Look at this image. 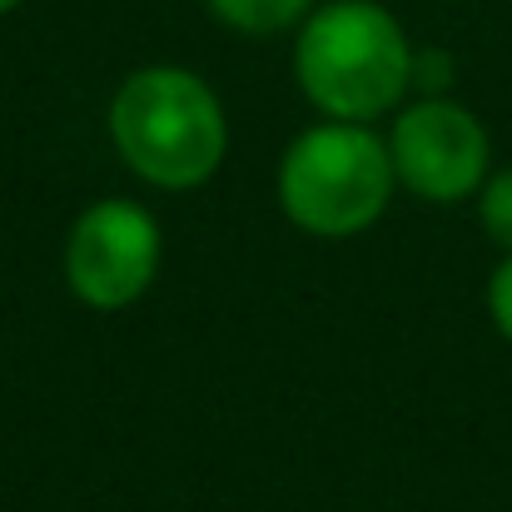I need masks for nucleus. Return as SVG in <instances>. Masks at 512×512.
<instances>
[{
  "mask_svg": "<svg viewBox=\"0 0 512 512\" xmlns=\"http://www.w3.org/2000/svg\"><path fill=\"white\" fill-rule=\"evenodd\" d=\"M388 155L398 189L423 204H468L493 174L488 125L453 95H413L388 115Z\"/></svg>",
  "mask_w": 512,
  "mask_h": 512,
  "instance_id": "39448f33",
  "label": "nucleus"
},
{
  "mask_svg": "<svg viewBox=\"0 0 512 512\" xmlns=\"http://www.w3.org/2000/svg\"><path fill=\"white\" fill-rule=\"evenodd\" d=\"M418 45L383 0H319L294 30V85L324 120L378 125L413 100Z\"/></svg>",
  "mask_w": 512,
  "mask_h": 512,
  "instance_id": "f257e3e1",
  "label": "nucleus"
},
{
  "mask_svg": "<svg viewBox=\"0 0 512 512\" xmlns=\"http://www.w3.org/2000/svg\"><path fill=\"white\" fill-rule=\"evenodd\" d=\"M483 309L498 329V339L512 348V254L498 259V269L488 274V289H483Z\"/></svg>",
  "mask_w": 512,
  "mask_h": 512,
  "instance_id": "6e6552de",
  "label": "nucleus"
},
{
  "mask_svg": "<svg viewBox=\"0 0 512 512\" xmlns=\"http://www.w3.org/2000/svg\"><path fill=\"white\" fill-rule=\"evenodd\" d=\"M473 209H478L483 234H488L503 254H512V165H503V170H493L483 179Z\"/></svg>",
  "mask_w": 512,
  "mask_h": 512,
  "instance_id": "0eeeda50",
  "label": "nucleus"
},
{
  "mask_svg": "<svg viewBox=\"0 0 512 512\" xmlns=\"http://www.w3.org/2000/svg\"><path fill=\"white\" fill-rule=\"evenodd\" d=\"M60 269L75 304L95 314H125L155 289L165 269V229L150 204L105 194L75 214Z\"/></svg>",
  "mask_w": 512,
  "mask_h": 512,
  "instance_id": "20e7f679",
  "label": "nucleus"
},
{
  "mask_svg": "<svg viewBox=\"0 0 512 512\" xmlns=\"http://www.w3.org/2000/svg\"><path fill=\"white\" fill-rule=\"evenodd\" d=\"M110 150L150 189H204L229 155V115L219 90L189 65H140L105 110Z\"/></svg>",
  "mask_w": 512,
  "mask_h": 512,
  "instance_id": "f03ea898",
  "label": "nucleus"
},
{
  "mask_svg": "<svg viewBox=\"0 0 512 512\" xmlns=\"http://www.w3.org/2000/svg\"><path fill=\"white\" fill-rule=\"evenodd\" d=\"M398 194L393 155L378 125L358 120H314L304 125L274 170V199L284 219L324 244L368 234Z\"/></svg>",
  "mask_w": 512,
  "mask_h": 512,
  "instance_id": "7ed1b4c3",
  "label": "nucleus"
},
{
  "mask_svg": "<svg viewBox=\"0 0 512 512\" xmlns=\"http://www.w3.org/2000/svg\"><path fill=\"white\" fill-rule=\"evenodd\" d=\"M25 0H0V15H10V10H20Z\"/></svg>",
  "mask_w": 512,
  "mask_h": 512,
  "instance_id": "9d476101",
  "label": "nucleus"
},
{
  "mask_svg": "<svg viewBox=\"0 0 512 512\" xmlns=\"http://www.w3.org/2000/svg\"><path fill=\"white\" fill-rule=\"evenodd\" d=\"M319 0H204V10L234 30V35H284V30H299V20L314 10Z\"/></svg>",
  "mask_w": 512,
  "mask_h": 512,
  "instance_id": "423d86ee",
  "label": "nucleus"
},
{
  "mask_svg": "<svg viewBox=\"0 0 512 512\" xmlns=\"http://www.w3.org/2000/svg\"><path fill=\"white\" fill-rule=\"evenodd\" d=\"M453 85V60L438 50H418L413 60V95H448Z\"/></svg>",
  "mask_w": 512,
  "mask_h": 512,
  "instance_id": "1a4fd4ad",
  "label": "nucleus"
}]
</instances>
